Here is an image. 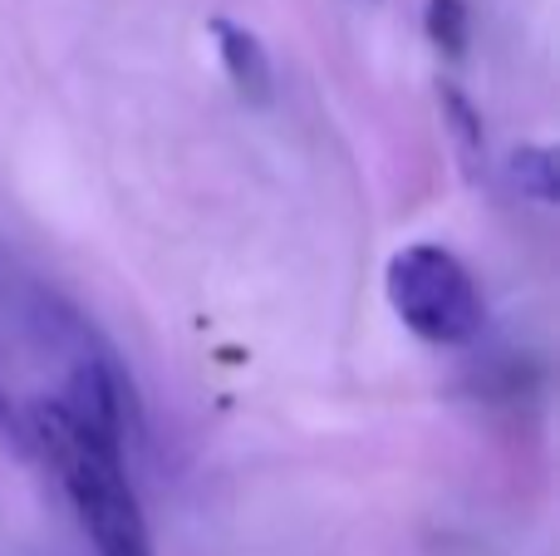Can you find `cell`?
I'll return each instance as SVG.
<instances>
[{"mask_svg": "<svg viewBox=\"0 0 560 556\" xmlns=\"http://www.w3.org/2000/svg\"><path fill=\"white\" fill-rule=\"evenodd\" d=\"M0 443H15V449H30V433L20 429V419H15V409H10L5 390H0Z\"/></svg>", "mask_w": 560, "mask_h": 556, "instance_id": "cell-7", "label": "cell"}, {"mask_svg": "<svg viewBox=\"0 0 560 556\" xmlns=\"http://www.w3.org/2000/svg\"><path fill=\"white\" fill-rule=\"evenodd\" d=\"M506 177L522 187V197L541 207H556L560 197V153L551 143H522L512 158H506Z\"/></svg>", "mask_w": 560, "mask_h": 556, "instance_id": "cell-5", "label": "cell"}, {"mask_svg": "<svg viewBox=\"0 0 560 556\" xmlns=\"http://www.w3.org/2000/svg\"><path fill=\"white\" fill-rule=\"evenodd\" d=\"M384 291L394 315L428 345H467L482 331V291L447 246L413 242L388 256Z\"/></svg>", "mask_w": 560, "mask_h": 556, "instance_id": "cell-2", "label": "cell"}, {"mask_svg": "<svg viewBox=\"0 0 560 556\" xmlns=\"http://www.w3.org/2000/svg\"><path fill=\"white\" fill-rule=\"evenodd\" d=\"M207 30H212L217 59H222V69H226V79H232L236 94L256 108L271 104L276 99V69H271V49L261 45V35H256L252 25L226 20V15H217Z\"/></svg>", "mask_w": 560, "mask_h": 556, "instance_id": "cell-3", "label": "cell"}, {"mask_svg": "<svg viewBox=\"0 0 560 556\" xmlns=\"http://www.w3.org/2000/svg\"><path fill=\"white\" fill-rule=\"evenodd\" d=\"M423 30L447 59H463L467 39H472V10H467V0H428Z\"/></svg>", "mask_w": 560, "mask_h": 556, "instance_id": "cell-6", "label": "cell"}, {"mask_svg": "<svg viewBox=\"0 0 560 556\" xmlns=\"http://www.w3.org/2000/svg\"><path fill=\"white\" fill-rule=\"evenodd\" d=\"M438 108H443V124L457 143V158H463L467 177H477L487 167V134H482V114L472 108V99L463 94L457 84L438 89Z\"/></svg>", "mask_w": 560, "mask_h": 556, "instance_id": "cell-4", "label": "cell"}, {"mask_svg": "<svg viewBox=\"0 0 560 556\" xmlns=\"http://www.w3.org/2000/svg\"><path fill=\"white\" fill-rule=\"evenodd\" d=\"M30 439L59 473L79 512V528L89 532L98 556H153L143 508H138V493L124 473V443L94 439L55 399H39L30 409Z\"/></svg>", "mask_w": 560, "mask_h": 556, "instance_id": "cell-1", "label": "cell"}]
</instances>
